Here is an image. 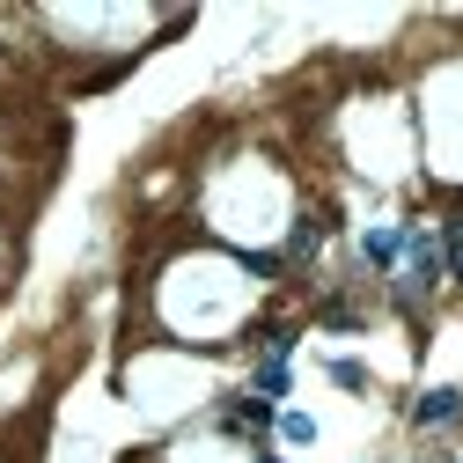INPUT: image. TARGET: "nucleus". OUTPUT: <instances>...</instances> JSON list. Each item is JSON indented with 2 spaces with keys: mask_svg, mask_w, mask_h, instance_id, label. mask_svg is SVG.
I'll list each match as a JSON object with an SVG mask.
<instances>
[{
  "mask_svg": "<svg viewBox=\"0 0 463 463\" xmlns=\"http://www.w3.org/2000/svg\"><path fill=\"white\" fill-rule=\"evenodd\" d=\"M258 390H265V397H279V390H287V361H272V368L258 375Z\"/></svg>",
  "mask_w": 463,
  "mask_h": 463,
  "instance_id": "obj_7",
  "label": "nucleus"
},
{
  "mask_svg": "<svg viewBox=\"0 0 463 463\" xmlns=\"http://www.w3.org/2000/svg\"><path fill=\"white\" fill-rule=\"evenodd\" d=\"M441 258H449V272L463 279V213H456V221L441 228Z\"/></svg>",
  "mask_w": 463,
  "mask_h": 463,
  "instance_id": "obj_4",
  "label": "nucleus"
},
{
  "mask_svg": "<svg viewBox=\"0 0 463 463\" xmlns=\"http://www.w3.org/2000/svg\"><path fill=\"white\" fill-rule=\"evenodd\" d=\"M279 434L295 441V449H309V441H317V420H309V412H287V420H279Z\"/></svg>",
  "mask_w": 463,
  "mask_h": 463,
  "instance_id": "obj_5",
  "label": "nucleus"
},
{
  "mask_svg": "<svg viewBox=\"0 0 463 463\" xmlns=\"http://www.w3.org/2000/svg\"><path fill=\"white\" fill-rule=\"evenodd\" d=\"M456 412H463V390H449V383H441V390H427V397H420V412H412V420H420V427H449Z\"/></svg>",
  "mask_w": 463,
  "mask_h": 463,
  "instance_id": "obj_1",
  "label": "nucleus"
},
{
  "mask_svg": "<svg viewBox=\"0 0 463 463\" xmlns=\"http://www.w3.org/2000/svg\"><path fill=\"white\" fill-rule=\"evenodd\" d=\"M317 236H324V221H317V213H302V221H295V250H317Z\"/></svg>",
  "mask_w": 463,
  "mask_h": 463,
  "instance_id": "obj_6",
  "label": "nucleus"
},
{
  "mask_svg": "<svg viewBox=\"0 0 463 463\" xmlns=\"http://www.w3.org/2000/svg\"><path fill=\"white\" fill-rule=\"evenodd\" d=\"M397 250H404V236H397V228H368V258H375V265H390Z\"/></svg>",
  "mask_w": 463,
  "mask_h": 463,
  "instance_id": "obj_3",
  "label": "nucleus"
},
{
  "mask_svg": "<svg viewBox=\"0 0 463 463\" xmlns=\"http://www.w3.org/2000/svg\"><path fill=\"white\" fill-rule=\"evenodd\" d=\"M404 250H412V279H427V287L441 279V265H449V258H441V243H434V236H404Z\"/></svg>",
  "mask_w": 463,
  "mask_h": 463,
  "instance_id": "obj_2",
  "label": "nucleus"
}]
</instances>
